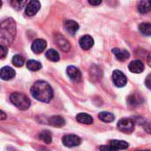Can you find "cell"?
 I'll return each instance as SVG.
<instances>
[{"mask_svg":"<svg viewBox=\"0 0 151 151\" xmlns=\"http://www.w3.org/2000/svg\"><path fill=\"white\" fill-rule=\"evenodd\" d=\"M145 131L147 132V133H149V134H151V124L150 123H149V124H147L146 126H145Z\"/></svg>","mask_w":151,"mask_h":151,"instance_id":"30","label":"cell"},{"mask_svg":"<svg viewBox=\"0 0 151 151\" xmlns=\"http://www.w3.org/2000/svg\"><path fill=\"white\" fill-rule=\"evenodd\" d=\"M16 35V24L12 18L3 20L0 24V42L1 45L7 47L10 45Z\"/></svg>","mask_w":151,"mask_h":151,"instance_id":"2","label":"cell"},{"mask_svg":"<svg viewBox=\"0 0 151 151\" xmlns=\"http://www.w3.org/2000/svg\"><path fill=\"white\" fill-rule=\"evenodd\" d=\"M40 7H41V4L39 1H35V0L29 1L26 6V10H25L26 14L27 16H34L40 10Z\"/></svg>","mask_w":151,"mask_h":151,"instance_id":"7","label":"cell"},{"mask_svg":"<svg viewBox=\"0 0 151 151\" xmlns=\"http://www.w3.org/2000/svg\"><path fill=\"white\" fill-rule=\"evenodd\" d=\"M0 76H1V79L3 81H9L11 79L14 78L15 71L10 66H4L1 69Z\"/></svg>","mask_w":151,"mask_h":151,"instance_id":"12","label":"cell"},{"mask_svg":"<svg viewBox=\"0 0 151 151\" xmlns=\"http://www.w3.org/2000/svg\"><path fill=\"white\" fill-rule=\"evenodd\" d=\"M39 138H40L41 141L47 143V144H50V143H51V142H52L51 134H50V132L48 131V130H43L42 132H41L40 134H39Z\"/></svg>","mask_w":151,"mask_h":151,"instance_id":"22","label":"cell"},{"mask_svg":"<svg viewBox=\"0 0 151 151\" xmlns=\"http://www.w3.org/2000/svg\"><path fill=\"white\" fill-rule=\"evenodd\" d=\"M111 146L118 150H127L129 147V144L125 141H119V140H113L111 142Z\"/></svg>","mask_w":151,"mask_h":151,"instance_id":"18","label":"cell"},{"mask_svg":"<svg viewBox=\"0 0 151 151\" xmlns=\"http://www.w3.org/2000/svg\"><path fill=\"white\" fill-rule=\"evenodd\" d=\"M0 53H1V58H4V57L7 54V49H6V47L1 45L0 46Z\"/></svg>","mask_w":151,"mask_h":151,"instance_id":"28","label":"cell"},{"mask_svg":"<svg viewBox=\"0 0 151 151\" xmlns=\"http://www.w3.org/2000/svg\"><path fill=\"white\" fill-rule=\"evenodd\" d=\"M27 67L28 70L33 71V72H35V71H38V70H40L42 68V65L38 61H35V60H28L27 62Z\"/></svg>","mask_w":151,"mask_h":151,"instance_id":"23","label":"cell"},{"mask_svg":"<svg viewBox=\"0 0 151 151\" xmlns=\"http://www.w3.org/2000/svg\"><path fill=\"white\" fill-rule=\"evenodd\" d=\"M24 58L20 55H15L12 58V64L17 67H21L24 65Z\"/></svg>","mask_w":151,"mask_h":151,"instance_id":"26","label":"cell"},{"mask_svg":"<svg viewBox=\"0 0 151 151\" xmlns=\"http://www.w3.org/2000/svg\"><path fill=\"white\" fill-rule=\"evenodd\" d=\"M145 85L148 88L151 89V73L147 76V78L145 80Z\"/></svg>","mask_w":151,"mask_h":151,"instance_id":"29","label":"cell"},{"mask_svg":"<svg viewBox=\"0 0 151 151\" xmlns=\"http://www.w3.org/2000/svg\"><path fill=\"white\" fill-rule=\"evenodd\" d=\"M49 124L52 127H61L63 126H65V119L60 117V116H53L51 118H50L49 119Z\"/></svg>","mask_w":151,"mask_h":151,"instance_id":"17","label":"cell"},{"mask_svg":"<svg viewBox=\"0 0 151 151\" xmlns=\"http://www.w3.org/2000/svg\"><path fill=\"white\" fill-rule=\"evenodd\" d=\"M64 27L65 28V30L70 34V35H74L76 34V32L79 30V24L74 21V20H71V19H68V20H65V23H64Z\"/></svg>","mask_w":151,"mask_h":151,"instance_id":"10","label":"cell"},{"mask_svg":"<svg viewBox=\"0 0 151 151\" xmlns=\"http://www.w3.org/2000/svg\"><path fill=\"white\" fill-rule=\"evenodd\" d=\"M150 2H151V1H150Z\"/></svg>","mask_w":151,"mask_h":151,"instance_id":"35","label":"cell"},{"mask_svg":"<svg viewBox=\"0 0 151 151\" xmlns=\"http://www.w3.org/2000/svg\"><path fill=\"white\" fill-rule=\"evenodd\" d=\"M80 46L83 49V50H89L93 45H94V39L88 35H86L84 36H82L81 39H80Z\"/></svg>","mask_w":151,"mask_h":151,"instance_id":"13","label":"cell"},{"mask_svg":"<svg viewBox=\"0 0 151 151\" xmlns=\"http://www.w3.org/2000/svg\"><path fill=\"white\" fill-rule=\"evenodd\" d=\"M46 47H47V42L43 39H36L35 41L33 42L31 45V49L33 52L35 54L42 53L46 49Z\"/></svg>","mask_w":151,"mask_h":151,"instance_id":"9","label":"cell"},{"mask_svg":"<svg viewBox=\"0 0 151 151\" xmlns=\"http://www.w3.org/2000/svg\"><path fill=\"white\" fill-rule=\"evenodd\" d=\"M138 151H150V150H138Z\"/></svg>","mask_w":151,"mask_h":151,"instance_id":"34","label":"cell"},{"mask_svg":"<svg viewBox=\"0 0 151 151\" xmlns=\"http://www.w3.org/2000/svg\"><path fill=\"white\" fill-rule=\"evenodd\" d=\"M112 81H113L114 84L119 88L124 87L127 82V76L119 70H115L113 72V73H112Z\"/></svg>","mask_w":151,"mask_h":151,"instance_id":"6","label":"cell"},{"mask_svg":"<svg viewBox=\"0 0 151 151\" xmlns=\"http://www.w3.org/2000/svg\"><path fill=\"white\" fill-rule=\"evenodd\" d=\"M98 118L103 121V122H106V123H111L115 119V116L111 113V112H107V111H102L99 113Z\"/></svg>","mask_w":151,"mask_h":151,"instance_id":"20","label":"cell"},{"mask_svg":"<svg viewBox=\"0 0 151 151\" xmlns=\"http://www.w3.org/2000/svg\"><path fill=\"white\" fill-rule=\"evenodd\" d=\"M88 3L91 5H99L102 3V1H100V0H98V1H88Z\"/></svg>","mask_w":151,"mask_h":151,"instance_id":"31","label":"cell"},{"mask_svg":"<svg viewBox=\"0 0 151 151\" xmlns=\"http://www.w3.org/2000/svg\"><path fill=\"white\" fill-rule=\"evenodd\" d=\"M151 10L150 1H141L138 4V11L141 13H148Z\"/></svg>","mask_w":151,"mask_h":151,"instance_id":"19","label":"cell"},{"mask_svg":"<svg viewBox=\"0 0 151 151\" xmlns=\"http://www.w3.org/2000/svg\"><path fill=\"white\" fill-rule=\"evenodd\" d=\"M129 71L134 73H141L144 71V65L140 60H134L128 65Z\"/></svg>","mask_w":151,"mask_h":151,"instance_id":"11","label":"cell"},{"mask_svg":"<svg viewBox=\"0 0 151 151\" xmlns=\"http://www.w3.org/2000/svg\"><path fill=\"white\" fill-rule=\"evenodd\" d=\"M147 62L149 64V65L151 67V52L150 53V55L148 56V58H147Z\"/></svg>","mask_w":151,"mask_h":151,"instance_id":"33","label":"cell"},{"mask_svg":"<svg viewBox=\"0 0 151 151\" xmlns=\"http://www.w3.org/2000/svg\"><path fill=\"white\" fill-rule=\"evenodd\" d=\"M66 73L69 76V78L72 81H75V82H79L81 80V71L78 68H76L75 66H73V65H70V66L67 67Z\"/></svg>","mask_w":151,"mask_h":151,"instance_id":"8","label":"cell"},{"mask_svg":"<svg viewBox=\"0 0 151 151\" xmlns=\"http://www.w3.org/2000/svg\"><path fill=\"white\" fill-rule=\"evenodd\" d=\"M62 142L65 147L72 148L79 146L81 143V139L74 134H67L62 138Z\"/></svg>","mask_w":151,"mask_h":151,"instance_id":"5","label":"cell"},{"mask_svg":"<svg viewBox=\"0 0 151 151\" xmlns=\"http://www.w3.org/2000/svg\"><path fill=\"white\" fill-rule=\"evenodd\" d=\"M26 4H27V1H25V0H22V1L21 0H12V1H11L12 6L16 10H21Z\"/></svg>","mask_w":151,"mask_h":151,"instance_id":"25","label":"cell"},{"mask_svg":"<svg viewBox=\"0 0 151 151\" xmlns=\"http://www.w3.org/2000/svg\"><path fill=\"white\" fill-rule=\"evenodd\" d=\"M45 56H46V58H47L49 60L53 61V62H57V61H58L59 58H59L58 52L56 50H54V49L48 50L47 52H46V54H45Z\"/></svg>","mask_w":151,"mask_h":151,"instance_id":"21","label":"cell"},{"mask_svg":"<svg viewBox=\"0 0 151 151\" xmlns=\"http://www.w3.org/2000/svg\"><path fill=\"white\" fill-rule=\"evenodd\" d=\"M57 44H58V46L63 51L66 52V51H69L71 50V45H70L69 42L65 38L62 37V36H58V38H57Z\"/></svg>","mask_w":151,"mask_h":151,"instance_id":"16","label":"cell"},{"mask_svg":"<svg viewBox=\"0 0 151 151\" xmlns=\"http://www.w3.org/2000/svg\"><path fill=\"white\" fill-rule=\"evenodd\" d=\"M10 100L12 103V104H14V106H16L19 110L21 111L27 110L31 104V101L29 100V98L26 95L19 92L12 93L10 96Z\"/></svg>","mask_w":151,"mask_h":151,"instance_id":"3","label":"cell"},{"mask_svg":"<svg viewBox=\"0 0 151 151\" xmlns=\"http://www.w3.org/2000/svg\"><path fill=\"white\" fill-rule=\"evenodd\" d=\"M118 129L126 134L132 133L134 130V122L131 119H122L118 123Z\"/></svg>","mask_w":151,"mask_h":151,"instance_id":"4","label":"cell"},{"mask_svg":"<svg viewBox=\"0 0 151 151\" xmlns=\"http://www.w3.org/2000/svg\"><path fill=\"white\" fill-rule=\"evenodd\" d=\"M112 53L115 55L116 58L121 62L126 61L127 59L130 58V53L127 50H120V49L115 48L112 50Z\"/></svg>","mask_w":151,"mask_h":151,"instance_id":"14","label":"cell"},{"mask_svg":"<svg viewBox=\"0 0 151 151\" xmlns=\"http://www.w3.org/2000/svg\"><path fill=\"white\" fill-rule=\"evenodd\" d=\"M0 115H1V120H4L6 119V116H5V114H4V112L3 111H1Z\"/></svg>","mask_w":151,"mask_h":151,"instance_id":"32","label":"cell"},{"mask_svg":"<svg viewBox=\"0 0 151 151\" xmlns=\"http://www.w3.org/2000/svg\"><path fill=\"white\" fill-rule=\"evenodd\" d=\"M31 95L36 100L42 103H49L53 98L52 88L43 81H38L31 88Z\"/></svg>","mask_w":151,"mask_h":151,"instance_id":"1","label":"cell"},{"mask_svg":"<svg viewBox=\"0 0 151 151\" xmlns=\"http://www.w3.org/2000/svg\"><path fill=\"white\" fill-rule=\"evenodd\" d=\"M76 120L81 124H85V125H90L93 123V118L87 114V113H79L77 116H76Z\"/></svg>","mask_w":151,"mask_h":151,"instance_id":"15","label":"cell"},{"mask_svg":"<svg viewBox=\"0 0 151 151\" xmlns=\"http://www.w3.org/2000/svg\"><path fill=\"white\" fill-rule=\"evenodd\" d=\"M99 150L100 151H119L111 146H100Z\"/></svg>","mask_w":151,"mask_h":151,"instance_id":"27","label":"cell"},{"mask_svg":"<svg viewBox=\"0 0 151 151\" xmlns=\"http://www.w3.org/2000/svg\"><path fill=\"white\" fill-rule=\"evenodd\" d=\"M140 31L145 35H151V23H142L139 26Z\"/></svg>","mask_w":151,"mask_h":151,"instance_id":"24","label":"cell"}]
</instances>
